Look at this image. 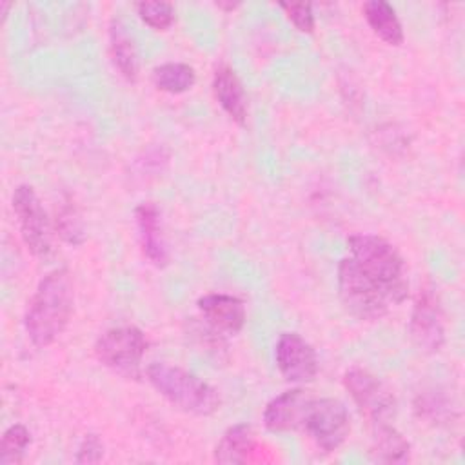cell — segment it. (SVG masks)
Segmentation results:
<instances>
[{
    "mask_svg": "<svg viewBox=\"0 0 465 465\" xmlns=\"http://www.w3.org/2000/svg\"><path fill=\"white\" fill-rule=\"evenodd\" d=\"M74 305V285L65 267L49 271L33 292L24 327L35 347L51 345L67 327Z\"/></svg>",
    "mask_w": 465,
    "mask_h": 465,
    "instance_id": "cell-1",
    "label": "cell"
},
{
    "mask_svg": "<svg viewBox=\"0 0 465 465\" xmlns=\"http://www.w3.org/2000/svg\"><path fill=\"white\" fill-rule=\"evenodd\" d=\"M347 245L354 263L387 291L394 305H400L409 294L405 260L400 251L389 240L372 232L351 234Z\"/></svg>",
    "mask_w": 465,
    "mask_h": 465,
    "instance_id": "cell-2",
    "label": "cell"
},
{
    "mask_svg": "<svg viewBox=\"0 0 465 465\" xmlns=\"http://www.w3.org/2000/svg\"><path fill=\"white\" fill-rule=\"evenodd\" d=\"M147 381L169 403L183 412L211 416L220 409V394L196 374L165 361H154L145 369Z\"/></svg>",
    "mask_w": 465,
    "mask_h": 465,
    "instance_id": "cell-3",
    "label": "cell"
},
{
    "mask_svg": "<svg viewBox=\"0 0 465 465\" xmlns=\"http://www.w3.org/2000/svg\"><path fill=\"white\" fill-rule=\"evenodd\" d=\"M338 294L343 307L365 322L383 318L394 305L387 291L369 278L351 256H345L338 265Z\"/></svg>",
    "mask_w": 465,
    "mask_h": 465,
    "instance_id": "cell-4",
    "label": "cell"
},
{
    "mask_svg": "<svg viewBox=\"0 0 465 465\" xmlns=\"http://www.w3.org/2000/svg\"><path fill=\"white\" fill-rule=\"evenodd\" d=\"M147 338L134 325H118L104 331L94 341V356L113 372L125 378H140L142 360L147 352Z\"/></svg>",
    "mask_w": 465,
    "mask_h": 465,
    "instance_id": "cell-5",
    "label": "cell"
},
{
    "mask_svg": "<svg viewBox=\"0 0 465 465\" xmlns=\"http://www.w3.org/2000/svg\"><path fill=\"white\" fill-rule=\"evenodd\" d=\"M11 205L29 252L36 258H47L53 251V227L36 191L27 183L18 185L13 191Z\"/></svg>",
    "mask_w": 465,
    "mask_h": 465,
    "instance_id": "cell-6",
    "label": "cell"
},
{
    "mask_svg": "<svg viewBox=\"0 0 465 465\" xmlns=\"http://www.w3.org/2000/svg\"><path fill=\"white\" fill-rule=\"evenodd\" d=\"M302 427L323 452L338 450L351 432L347 407L336 398H311Z\"/></svg>",
    "mask_w": 465,
    "mask_h": 465,
    "instance_id": "cell-7",
    "label": "cell"
},
{
    "mask_svg": "<svg viewBox=\"0 0 465 465\" xmlns=\"http://www.w3.org/2000/svg\"><path fill=\"white\" fill-rule=\"evenodd\" d=\"M343 387L351 394L361 416L372 425L391 421L396 412V398L392 391L367 369H349L343 374Z\"/></svg>",
    "mask_w": 465,
    "mask_h": 465,
    "instance_id": "cell-8",
    "label": "cell"
},
{
    "mask_svg": "<svg viewBox=\"0 0 465 465\" xmlns=\"http://www.w3.org/2000/svg\"><path fill=\"white\" fill-rule=\"evenodd\" d=\"M412 343L425 354H436L445 345V316L438 294L432 289H420L409 322Z\"/></svg>",
    "mask_w": 465,
    "mask_h": 465,
    "instance_id": "cell-9",
    "label": "cell"
},
{
    "mask_svg": "<svg viewBox=\"0 0 465 465\" xmlns=\"http://www.w3.org/2000/svg\"><path fill=\"white\" fill-rule=\"evenodd\" d=\"M274 361L280 374L291 383H309L318 374L314 347L296 332L280 334L274 345Z\"/></svg>",
    "mask_w": 465,
    "mask_h": 465,
    "instance_id": "cell-10",
    "label": "cell"
},
{
    "mask_svg": "<svg viewBox=\"0 0 465 465\" xmlns=\"http://www.w3.org/2000/svg\"><path fill=\"white\" fill-rule=\"evenodd\" d=\"M196 305L205 323L220 334H238L245 325V305L238 296L209 292L198 298Z\"/></svg>",
    "mask_w": 465,
    "mask_h": 465,
    "instance_id": "cell-11",
    "label": "cell"
},
{
    "mask_svg": "<svg viewBox=\"0 0 465 465\" xmlns=\"http://www.w3.org/2000/svg\"><path fill=\"white\" fill-rule=\"evenodd\" d=\"M138 238L143 256L154 267L169 265L171 254L165 242L163 227H162V213L153 202H143L134 209Z\"/></svg>",
    "mask_w": 465,
    "mask_h": 465,
    "instance_id": "cell-12",
    "label": "cell"
},
{
    "mask_svg": "<svg viewBox=\"0 0 465 465\" xmlns=\"http://www.w3.org/2000/svg\"><path fill=\"white\" fill-rule=\"evenodd\" d=\"M311 398L303 389H289L274 396L263 409V425L271 432H287L302 427Z\"/></svg>",
    "mask_w": 465,
    "mask_h": 465,
    "instance_id": "cell-13",
    "label": "cell"
},
{
    "mask_svg": "<svg viewBox=\"0 0 465 465\" xmlns=\"http://www.w3.org/2000/svg\"><path fill=\"white\" fill-rule=\"evenodd\" d=\"M213 93L216 102L231 120H234L238 125L247 124V114H249L247 94L242 85V80L238 78V74L231 65L222 64L214 69Z\"/></svg>",
    "mask_w": 465,
    "mask_h": 465,
    "instance_id": "cell-14",
    "label": "cell"
},
{
    "mask_svg": "<svg viewBox=\"0 0 465 465\" xmlns=\"http://www.w3.org/2000/svg\"><path fill=\"white\" fill-rule=\"evenodd\" d=\"M109 53L114 67L127 82L138 80L140 60L134 40L120 18H113L109 24Z\"/></svg>",
    "mask_w": 465,
    "mask_h": 465,
    "instance_id": "cell-15",
    "label": "cell"
},
{
    "mask_svg": "<svg viewBox=\"0 0 465 465\" xmlns=\"http://www.w3.org/2000/svg\"><path fill=\"white\" fill-rule=\"evenodd\" d=\"M256 447V432L249 423L231 425L214 447L216 463H245Z\"/></svg>",
    "mask_w": 465,
    "mask_h": 465,
    "instance_id": "cell-16",
    "label": "cell"
},
{
    "mask_svg": "<svg viewBox=\"0 0 465 465\" xmlns=\"http://www.w3.org/2000/svg\"><path fill=\"white\" fill-rule=\"evenodd\" d=\"M371 454L383 463H405L411 456V443L389 421L374 423Z\"/></svg>",
    "mask_w": 465,
    "mask_h": 465,
    "instance_id": "cell-17",
    "label": "cell"
},
{
    "mask_svg": "<svg viewBox=\"0 0 465 465\" xmlns=\"http://www.w3.org/2000/svg\"><path fill=\"white\" fill-rule=\"evenodd\" d=\"M363 16L372 33L389 45H401L405 40L403 25L394 7L383 0H371L363 4Z\"/></svg>",
    "mask_w": 465,
    "mask_h": 465,
    "instance_id": "cell-18",
    "label": "cell"
},
{
    "mask_svg": "<svg viewBox=\"0 0 465 465\" xmlns=\"http://www.w3.org/2000/svg\"><path fill=\"white\" fill-rule=\"evenodd\" d=\"M153 84L169 94H182L194 87L196 71L183 62H165L153 69Z\"/></svg>",
    "mask_w": 465,
    "mask_h": 465,
    "instance_id": "cell-19",
    "label": "cell"
},
{
    "mask_svg": "<svg viewBox=\"0 0 465 465\" xmlns=\"http://www.w3.org/2000/svg\"><path fill=\"white\" fill-rule=\"evenodd\" d=\"M31 445V432L22 423H13L7 427L0 440V465L22 463L27 447Z\"/></svg>",
    "mask_w": 465,
    "mask_h": 465,
    "instance_id": "cell-20",
    "label": "cell"
},
{
    "mask_svg": "<svg viewBox=\"0 0 465 465\" xmlns=\"http://www.w3.org/2000/svg\"><path fill=\"white\" fill-rule=\"evenodd\" d=\"M56 231L60 238L71 245H80L85 240L82 220L71 200L64 202V205L56 211Z\"/></svg>",
    "mask_w": 465,
    "mask_h": 465,
    "instance_id": "cell-21",
    "label": "cell"
},
{
    "mask_svg": "<svg viewBox=\"0 0 465 465\" xmlns=\"http://www.w3.org/2000/svg\"><path fill=\"white\" fill-rule=\"evenodd\" d=\"M136 11L142 22L156 31L169 29L176 18L174 5L169 2H138Z\"/></svg>",
    "mask_w": 465,
    "mask_h": 465,
    "instance_id": "cell-22",
    "label": "cell"
},
{
    "mask_svg": "<svg viewBox=\"0 0 465 465\" xmlns=\"http://www.w3.org/2000/svg\"><path fill=\"white\" fill-rule=\"evenodd\" d=\"M292 25L302 33L314 31V13L311 4H280Z\"/></svg>",
    "mask_w": 465,
    "mask_h": 465,
    "instance_id": "cell-23",
    "label": "cell"
},
{
    "mask_svg": "<svg viewBox=\"0 0 465 465\" xmlns=\"http://www.w3.org/2000/svg\"><path fill=\"white\" fill-rule=\"evenodd\" d=\"M104 458V443L96 434H85L76 450V463H98Z\"/></svg>",
    "mask_w": 465,
    "mask_h": 465,
    "instance_id": "cell-24",
    "label": "cell"
},
{
    "mask_svg": "<svg viewBox=\"0 0 465 465\" xmlns=\"http://www.w3.org/2000/svg\"><path fill=\"white\" fill-rule=\"evenodd\" d=\"M240 4L238 2H216V7L218 9H223V11H232L236 9Z\"/></svg>",
    "mask_w": 465,
    "mask_h": 465,
    "instance_id": "cell-25",
    "label": "cell"
}]
</instances>
